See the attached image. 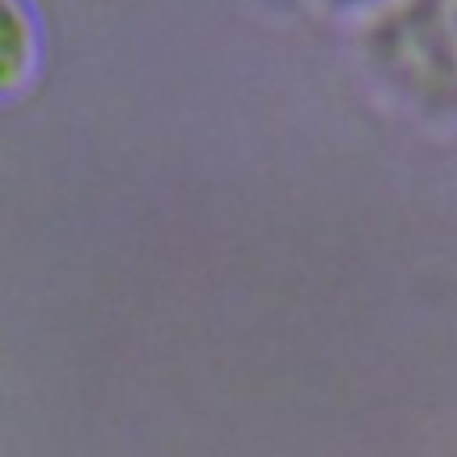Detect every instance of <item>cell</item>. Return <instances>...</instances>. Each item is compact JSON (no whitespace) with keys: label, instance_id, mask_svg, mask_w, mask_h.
Instances as JSON below:
<instances>
[]
</instances>
